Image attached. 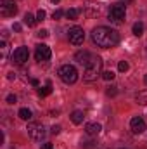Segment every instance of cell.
Masks as SVG:
<instances>
[{
    "label": "cell",
    "mask_w": 147,
    "mask_h": 149,
    "mask_svg": "<svg viewBox=\"0 0 147 149\" xmlns=\"http://www.w3.org/2000/svg\"><path fill=\"white\" fill-rule=\"evenodd\" d=\"M132 31H133L135 37H142V33H144V23H142V21H137V23L132 26Z\"/></svg>",
    "instance_id": "e0dca14e"
},
{
    "label": "cell",
    "mask_w": 147,
    "mask_h": 149,
    "mask_svg": "<svg viewBox=\"0 0 147 149\" xmlns=\"http://www.w3.org/2000/svg\"><path fill=\"white\" fill-rule=\"evenodd\" d=\"M102 78L107 80V81H109V80H114V73H112V71H106V73H102Z\"/></svg>",
    "instance_id": "484cf974"
},
{
    "label": "cell",
    "mask_w": 147,
    "mask_h": 149,
    "mask_svg": "<svg viewBox=\"0 0 147 149\" xmlns=\"http://www.w3.org/2000/svg\"><path fill=\"white\" fill-rule=\"evenodd\" d=\"M40 149H52V144H50V142H45V144H42Z\"/></svg>",
    "instance_id": "1f68e13d"
},
{
    "label": "cell",
    "mask_w": 147,
    "mask_h": 149,
    "mask_svg": "<svg viewBox=\"0 0 147 149\" xmlns=\"http://www.w3.org/2000/svg\"><path fill=\"white\" fill-rule=\"evenodd\" d=\"M21 28H23V26H21L19 23H14V26H12V30H14V31H17V33L21 31Z\"/></svg>",
    "instance_id": "4dcf8cb0"
},
{
    "label": "cell",
    "mask_w": 147,
    "mask_h": 149,
    "mask_svg": "<svg viewBox=\"0 0 147 149\" xmlns=\"http://www.w3.org/2000/svg\"><path fill=\"white\" fill-rule=\"evenodd\" d=\"M68 38H69V43H73V45H81L83 40H85V31H83V28L73 26V28L68 31Z\"/></svg>",
    "instance_id": "9c48e42d"
},
{
    "label": "cell",
    "mask_w": 147,
    "mask_h": 149,
    "mask_svg": "<svg viewBox=\"0 0 147 149\" xmlns=\"http://www.w3.org/2000/svg\"><path fill=\"white\" fill-rule=\"evenodd\" d=\"M50 2H52V3H59L61 0H50Z\"/></svg>",
    "instance_id": "d590c367"
},
{
    "label": "cell",
    "mask_w": 147,
    "mask_h": 149,
    "mask_svg": "<svg viewBox=\"0 0 147 149\" xmlns=\"http://www.w3.org/2000/svg\"><path fill=\"white\" fill-rule=\"evenodd\" d=\"M144 83H146V85H147V74H146V76H144Z\"/></svg>",
    "instance_id": "8d00e7d4"
},
{
    "label": "cell",
    "mask_w": 147,
    "mask_h": 149,
    "mask_svg": "<svg viewBox=\"0 0 147 149\" xmlns=\"http://www.w3.org/2000/svg\"><path fill=\"white\" fill-rule=\"evenodd\" d=\"M81 148L83 149H94L95 144H94V142H81Z\"/></svg>",
    "instance_id": "83f0119b"
},
{
    "label": "cell",
    "mask_w": 147,
    "mask_h": 149,
    "mask_svg": "<svg viewBox=\"0 0 147 149\" xmlns=\"http://www.w3.org/2000/svg\"><path fill=\"white\" fill-rule=\"evenodd\" d=\"M92 40L97 47L102 49H111L114 45H118L119 42V33L116 30H112L109 26H97L92 31Z\"/></svg>",
    "instance_id": "6da1fadb"
},
{
    "label": "cell",
    "mask_w": 147,
    "mask_h": 149,
    "mask_svg": "<svg viewBox=\"0 0 147 149\" xmlns=\"http://www.w3.org/2000/svg\"><path fill=\"white\" fill-rule=\"evenodd\" d=\"M16 101H17V97H16L14 94H9V95H7V102H9V104H16Z\"/></svg>",
    "instance_id": "4316f807"
},
{
    "label": "cell",
    "mask_w": 147,
    "mask_h": 149,
    "mask_svg": "<svg viewBox=\"0 0 147 149\" xmlns=\"http://www.w3.org/2000/svg\"><path fill=\"white\" fill-rule=\"evenodd\" d=\"M83 120H85V114H83V111H73V113H71V121H73L74 125L83 123Z\"/></svg>",
    "instance_id": "9a60e30c"
},
{
    "label": "cell",
    "mask_w": 147,
    "mask_h": 149,
    "mask_svg": "<svg viewBox=\"0 0 147 149\" xmlns=\"http://www.w3.org/2000/svg\"><path fill=\"white\" fill-rule=\"evenodd\" d=\"M135 101L140 104V106H147V90H142L135 95Z\"/></svg>",
    "instance_id": "d6986e66"
},
{
    "label": "cell",
    "mask_w": 147,
    "mask_h": 149,
    "mask_svg": "<svg viewBox=\"0 0 147 149\" xmlns=\"http://www.w3.org/2000/svg\"><path fill=\"white\" fill-rule=\"evenodd\" d=\"M16 12H17V5L14 0H0V16L2 17L16 16Z\"/></svg>",
    "instance_id": "8992f818"
},
{
    "label": "cell",
    "mask_w": 147,
    "mask_h": 149,
    "mask_svg": "<svg viewBox=\"0 0 147 149\" xmlns=\"http://www.w3.org/2000/svg\"><path fill=\"white\" fill-rule=\"evenodd\" d=\"M23 21H24V24H26V26H30V28H31V26H35V23H37V19H35L30 12L24 16V19H23Z\"/></svg>",
    "instance_id": "44dd1931"
},
{
    "label": "cell",
    "mask_w": 147,
    "mask_h": 149,
    "mask_svg": "<svg viewBox=\"0 0 147 149\" xmlns=\"http://www.w3.org/2000/svg\"><path fill=\"white\" fill-rule=\"evenodd\" d=\"M59 78L66 83V85H73L78 81V70L73 64H64L59 68Z\"/></svg>",
    "instance_id": "3957f363"
},
{
    "label": "cell",
    "mask_w": 147,
    "mask_h": 149,
    "mask_svg": "<svg viewBox=\"0 0 147 149\" xmlns=\"http://www.w3.org/2000/svg\"><path fill=\"white\" fill-rule=\"evenodd\" d=\"M50 132H52V134H54V135H57V134H59V132H61V127H59V125H54V127H52V128H50Z\"/></svg>",
    "instance_id": "f1b7e54d"
},
{
    "label": "cell",
    "mask_w": 147,
    "mask_h": 149,
    "mask_svg": "<svg viewBox=\"0 0 147 149\" xmlns=\"http://www.w3.org/2000/svg\"><path fill=\"white\" fill-rule=\"evenodd\" d=\"M7 78H9V80H16V74H14V73H9V74H7Z\"/></svg>",
    "instance_id": "836d02e7"
},
{
    "label": "cell",
    "mask_w": 147,
    "mask_h": 149,
    "mask_svg": "<svg viewBox=\"0 0 147 149\" xmlns=\"http://www.w3.org/2000/svg\"><path fill=\"white\" fill-rule=\"evenodd\" d=\"M17 116H19L21 120L28 121V120H31V118H33V113H31V109H28V108H21L19 113H17Z\"/></svg>",
    "instance_id": "2e32d148"
},
{
    "label": "cell",
    "mask_w": 147,
    "mask_h": 149,
    "mask_svg": "<svg viewBox=\"0 0 147 149\" xmlns=\"http://www.w3.org/2000/svg\"><path fill=\"white\" fill-rule=\"evenodd\" d=\"M121 149H128V148H121Z\"/></svg>",
    "instance_id": "74e56055"
},
{
    "label": "cell",
    "mask_w": 147,
    "mask_h": 149,
    "mask_svg": "<svg viewBox=\"0 0 147 149\" xmlns=\"http://www.w3.org/2000/svg\"><path fill=\"white\" fill-rule=\"evenodd\" d=\"M50 94H52V85H50V81H47L45 87L38 88V95H40V97H47V95H50Z\"/></svg>",
    "instance_id": "ac0fdd59"
},
{
    "label": "cell",
    "mask_w": 147,
    "mask_h": 149,
    "mask_svg": "<svg viewBox=\"0 0 147 149\" xmlns=\"http://www.w3.org/2000/svg\"><path fill=\"white\" fill-rule=\"evenodd\" d=\"M28 135L33 139V141H43L45 139V135H47V132H45V127L42 125V123H37V121H33V123H30L28 125Z\"/></svg>",
    "instance_id": "277c9868"
},
{
    "label": "cell",
    "mask_w": 147,
    "mask_h": 149,
    "mask_svg": "<svg viewBox=\"0 0 147 149\" xmlns=\"http://www.w3.org/2000/svg\"><path fill=\"white\" fill-rule=\"evenodd\" d=\"M101 130H102V127H101V123H97V121H92V123H87V125H85V132H87V135H90V137L99 135Z\"/></svg>",
    "instance_id": "4fadbf2b"
},
{
    "label": "cell",
    "mask_w": 147,
    "mask_h": 149,
    "mask_svg": "<svg viewBox=\"0 0 147 149\" xmlns=\"http://www.w3.org/2000/svg\"><path fill=\"white\" fill-rule=\"evenodd\" d=\"M0 52H2V61H7V57H9V45H7L5 40L0 42Z\"/></svg>",
    "instance_id": "ffe728a7"
},
{
    "label": "cell",
    "mask_w": 147,
    "mask_h": 149,
    "mask_svg": "<svg viewBox=\"0 0 147 149\" xmlns=\"http://www.w3.org/2000/svg\"><path fill=\"white\" fill-rule=\"evenodd\" d=\"M101 10H102V5H101V2H97V0H87L85 5H83V12H85L88 17H97V16L101 14Z\"/></svg>",
    "instance_id": "52a82bcc"
},
{
    "label": "cell",
    "mask_w": 147,
    "mask_h": 149,
    "mask_svg": "<svg viewBox=\"0 0 147 149\" xmlns=\"http://www.w3.org/2000/svg\"><path fill=\"white\" fill-rule=\"evenodd\" d=\"M121 2H125V3H132L133 0H121Z\"/></svg>",
    "instance_id": "e575fe53"
},
{
    "label": "cell",
    "mask_w": 147,
    "mask_h": 149,
    "mask_svg": "<svg viewBox=\"0 0 147 149\" xmlns=\"http://www.w3.org/2000/svg\"><path fill=\"white\" fill-rule=\"evenodd\" d=\"M45 16H47V14H45V10H43V9H40V10L37 12V21H43V19H45Z\"/></svg>",
    "instance_id": "d4e9b609"
},
{
    "label": "cell",
    "mask_w": 147,
    "mask_h": 149,
    "mask_svg": "<svg viewBox=\"0 0 147 149\" xmlns=\"http://www.w3.org/2000/svg\"><path fill=\"white\" fill-rule=\"evenodd\" d=\"M92 54L88 52V50H80V52H76V56H74V61L78 63V64H81V66H87L90 61H92Z\"/></svg>",
    "instance_id": "7c38bea8"
},
{
    "label": "cell",
    "mask_w": 147,
    "mask_h": 149,
    "mask_svg": "<svg viewBox=\"0 0 147 149\" xmlns=\"http://www.w3.org/2000/svg\"><path fill=\"white\" fill-rule=\"evenodd\" d=\"M31 85H33V87H38V85H40V83H38V80H37V78H33V80H31Z\"/></svg>",
    "instance_id": "d6a6232c"
},
{
    "label": "cell",
    "mask_w": 147,
    "mask_h": 149,
    "mask_svg": "<svg viewBox=\"0 0 147 149\" xmlns=\"http://www.w3.org/2000/svg\"><path fill=\"white\" fill-rule=\"evenodd\" d=\"M38 37L40 38H47L49 37V31H47V30H40V31H38Z\"/></svg>",
    "instance_id": "f546056e"
},
{
    "label": "cell",
    "mask_w": 147,
    "mask_h": 149,
    "mask_svg": "<svg viewBox=\"0 0 147 149\" xmlns=\"http://www.w3.org/2000/svg\"><path fill=\"white\" fill-rule=\"evenodd\" d=\"M106 94H107L109 97H114V95L118 94V87H114V85H112V87H109V88L106 90Z\"/></svg>",
    "instance_id": "cb8c5ba5"
},
{
    "label": "cell",
    "mask_w": 147,
    "mask_h": 149,
    "mask_svg": "<svg viewBox=\"0 0 147 149\" xmlns=\"http://www.w3.org/2000/svg\"><path fill=\"white\" fill-rule=\"evenodd\" d=\"M125 16H126V9H125L123 3H114V5H111L109 21H112V23H123Z\"/></svg>",
    "instance_id": "5b68a950"
},
{
    "label": "cell",
    "mask_w": 147,
    "mask_h": 149,
    "mask_svg": "<svg viewBox=\"0 0 147 149\" xmlns=\"http://www.w3.org/2000/svg\"><path fill=\"white\" fill-rule=\"evenodd\" d=\"M81 10H83V9H78V7H73V9H69V10L66 12V17H68L69 21H76V19H78V16L81 14Z\"/></svg>",
    "instance_id": "5bb4252c"
},
{
    "label": "cell",
    "mask_w": 147,
    "mask_h": 149,
    "mask_svg": "<svg viewBox=\"0 0 147 149\" xmlns=\"http://www.w3.org/2000/svg\"><path fill=\"white\" fill-rule=\"evenodd\" d=\"M30 57V50L28 47H17L14 52H12V63L17 64V66H23Z\"/></svg>",
    "instance_id": "ba28073f"
},
{
    "label": "cell",
    "mask_w": 147,
    "mask_h": 149,
    "mask_svg": "<svg viewBox=\"0 0 147 149\" xmlns=\"http://www.w3.org/2000/svg\"><path fill=\"white\" fill-rule=\"evenodd\" d=\"M130 128H132V132L133 134H144L147 128V123L144 118H140V116H135V118H132V121H130Z\"/></svg>",
    "instance_id": "8fae6325"
},
{
    "label": "cell",
    "mask_w": 147,
    "mask_h": 149,
    "mask_svg": "<svg viewBox=\"0 0 147 149\" xmlns=\"http://www.w3.org/2000/svg\"><path fill=\"white\" fill-rule=\"evenodd\" d=\"M118 70H119L121 73L128 71V63H126V61H119V64H118Z\"/></svg>",
    "instance_id": "7402d4cb"
},
{
    "label": "cell",
    "mask_w": 147,
    "mask_h": 149,
    "mask_svg": "<svg viewBox=\"0 0 147 149\" xmlns=\"http://www.w3.org/2000/svg\"><path fill=\"white\" fill-rule=\"evenodd\" d=\"M62 16H64V10H62V9H57V10L52 14V19H55V21H57V19H61Z\"/></svg>",
    "instance_id": "603a6c76"
},
{
    "label": "cell",
    "mask_w": 147,
    "mask_h": 149,
    "mask_svg": "<svg viewBox=\"0 0 147 149\" xmlns=\"http://www.w3.org/2000/svg\"><path fill=\"white\" fill-rule=\"evenodd\" d=\"M35 57H37V61H49L50 57H52V50H50V47L49 45H45V43H40L37 45V49H35Z\"/></svg>",
    "instance_id": "30bf717a"
},
{
    "label": "cell",
    "mask_w": 147,
    "mask_h": 149,
    "mask_svg": "<svg viewBox=\"0 0 147 149\" xmlns=\"http://www.w3.org/2000/svg\"><path fill=\"white\" fill-rule=\"evenodd\" d=\"M99 74H102V59H101L99 56H94L92 61L85 66L83 80H85V81H94V80H97Z\"/></svg>",
    "instance_id": "7a4b0ae2"
}]
</instances>
